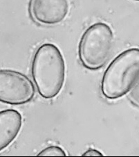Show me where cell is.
<instances>
[{
  "label": "cell",
  "mask_w": 139,
  "mask_h": 157,
  "mask_svg": "<svg viewBox=\"0 0 139 157\" xmlns=\"http://www.w3.org/2000/svg\"><path fill=\"white\" fill-rule=\"evenodd\" d=\"M128 99L133 105L139 108V81L130 91Z\"/></svg>",
  "instance_id": "8"
},
{
  "label": "cell",
  "mask_w": 139,
  "mask_h": 157,
  "mask_svg": "<svg viewBox=\"0 0 139 157\" xmlns=\"http://www.w3.org/2000/svg\"><path fill=\"white\" fill-rule=\"evenodd\" d=\"M132 1H134V2H139V0H132Z\"/></svg>",
  "instance_id": "10"
},
{
  "label": "cell",
  "mask_w": 139,
  "mask_h": 157,
  "mask_svg": "<svg viewBox=\"0 0 139 157\" xmlns=\"http://www.w3.org/2000/svg\"><path fill=\"white\" fill-rule=\"evenodd\" d=\"M114 33L109 26L97 22L86 29L78 45V56L85 68L98 70L107 63L114 45Z\"/></svg>",
  "instance_id": "3"
},
{
  "label": "cell",
  "mask_w": 139,
  "mask_h": 157,
  "mask_svg": "<svg viewBox=\"0 0 139 157\" xmlns=\"http://www.w3.org/2000/svg\"><path fill=\"white\" fill-rule=\"evenodd\" d=\"M139 81V48L126 49L111 62L101 81L104 98L115 100L127 95Z\"/></svg>",
  "instance_id": "2"
},
{
  "label": "cell",
  "mask_w": 139,
  "mask_h": 157,
  "mask_svg": "<svg viewBox=\"0 0 139 157\" xmlns=\"http://www.w3.org/2000/svg\"><path fill=\"white\" fill-rule=\"evenodd\" d=\"M38 156H67V154L62 148L58 146H49L44 150H42L40 153L38 154Z\"/></svg>",
  "instance_id": "7"
},
{
  "label": "cell",
  "mask_w": 139,
  "mask_h": 157,
  "mask_svg": "<svg viewBox=\"0 0 139 157\" xmlns=\"http://www.w3.org/2000/svg\"><path fill=\"white\" fill-rule=\"evenodd\" d=\"M22 125V116L17 110L9 109L0 111V151L16 139Z\"/></svg>",
  "instance_id": "6"
},
{
  "label": "cell",
  "mask_w": 139,
  "mask_h": 157,
  "mask_svg": "<svg viewBox=\"0 0 139 157\" xmlns=\"http://www.w3.org/2000/svg\"><path fill=\"white\" fill-rule=\"evenodd\" d=\"M35 95V86L27 76L16 70L0 69V102L23 105L30 102Z\"/></svg>",
  "instance_id": "4"
},
{
  "label": "cell",
  "mask_w": 139,
  "mask_h": 157,
  "mask_svg": "<svg viewBox=\"0 0 139 157\" xmlns=\"http://www.w3.org/2000/svg\"><path fill=\"white\" fill-rule=\"evenodd\" d=\"M31 71L42 98L51 99L61 92L66 78V63L56 44L44 43L39 47L33 56Z\"/></svg>",
  "instance_id": "1"
},
{
  "label": "cell",
  "mask_w": 139,
  "mask_h": 157,
  "mask_svg": "<svg viewBox=\"0 0 139 157\" xmlns=\"http://www.w3.org/2000/svg\"><path fill=\"white\" fill-rule=\"evenodd\" d=\"M84 156H103V154L98 150L93 148H90L82 154Z\"/></svg>",
  "instance_id": "9"
},
{
  "label": "cell",
  "mask_w": 139,
  "mask_h": 157,
  "mask_svg": "<svg viewBox=\"0 0 139 157\" xmlns=\"http://www.w3.org/2000/svg\"><path fill=\"white\" fill-rule=\"evenodd\" d=\"M29 10L38 24L53 26L60 24L69 11L68 0H31Z\"/></svg>",
  "instance_id": "5"
}]
</instances>
